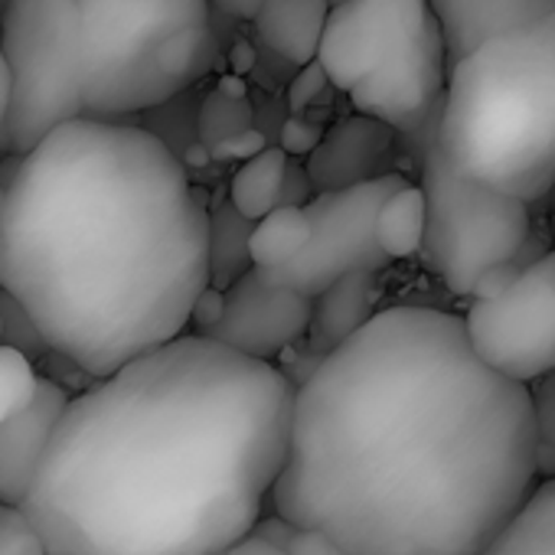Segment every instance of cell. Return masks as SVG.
Returning a JSON list of instances; mask_svg holds the SVG:
<instances>
[{
    "label": "cell",
    "instance_id": "d4e9b609",
    "mask_svg": "<svg viewBox=\"0 0 555 555\" xmlns=\"http://www.w3.org/2000/svg\"><path fill=\"white\" fill-rule=\"evenodd\" d=\"M532 405H535V428H539V467L542 477L555 474V373L532 383Z\"/></svg>",
    "mask_w": 555,
    "mask_h": 555
},
{
    "label": "cell",
    "instance_id": "1f68e13d",
    "mask_svg": "<svg viewBox=\"0 0 555 555\" xmlns=\"http://www.w3.org/2000/svg\"><path fill=\"white\" fill-rule=\"evenodd\" d=\"M268 0H212V11L232 17V21H255Z\"/></svg>",
    "mask_w": 555,
    "mask_h": 555
},
{
    "label": "cell",
    "instance_id": "ffe728a7",
    "mask_svg": "<svg viewBox=\"0 0 555 555\" xmlns=\"http://www.w3.org/2000/svg\"><path fill=\"white\" fill-rule=\"evenodd\" d=\"M483 555H555V474L542 477Z\"/></svg>",
    "mask_w": 555,
    "mask_h": 555
},
{
    "label": "cell",
    "instance_id": "2e32d148",
    "mask_svg": "<svg viewBox=\"0 0 555 555\" xmlns=\"http://www.w3.org/2000/svg\"><path fill=\"white\" fill-rule=\"evenodd\" d=\"M431 11L441 24L448 60L454 66L487 40L555 11V0H431Z\"/></svg>",
    "mask_w": 555,
    "mask_h": 555
},
{
    "label": "cell",
    "instance_id": "7402d4cb",
    "mask_svg": "<svg viewBox=\"0 0 555 555\" xmlns=\"http://www.w3.org/2000/svg\"><path fill=\"white\" fill-rule=\"evenodd\" d=\"M40 379L34 363L17 350L0 344V425L21 415L37 399Z\"/></svg>",
    "mask_w": 555,
    "mask_h": 555
},
{
    "label": "cell",
    "instance_id": "44dd1931",
    "mask_svg": "<svg viewBox=\"0 0 555 555\" xmlns=\"http://www.w3.org/2000/svg\"><path fill=\"white\" fill-rule=\"evenodd\" d=\"M428 232V199L422 183L405 180L399 190L389 193V199L379 209L376 219V238L389 261H405L425 248Z\"/></svg>",
    "mask_w": 555,
    "mask_h": 555
},
{
    "label": "cell",
    "instance_id": "4fadbf2b",
    "mask_svg": "<svg viewBox=\"0 0 555 555\" xmlns=\"http://www.w3.org/2000/svg\"><path fill=\"white\" fill-rule=\"evenodd\" d=\"M66 405V389L60 383L40 379L37 399L21 415L0 425V500L4 503L24 506Z\"/></svg>",
    "mask_w": 555,
    "mask_h": 555
},
{
    "label": "cell",
    "instance_id": "9a60e30c",
    "mask_svg": "<svg viewBox=\"0 0 555 555\" xmlns=\"http://www.w3.org/2000/svg\"><path fill=\"white\" fill-rule=\"evenodd\" d=\"M386 285H383V271L379 268H357L347 271L344 278L331 288H324L314 298L311 311V327H308V344L321 357L357 337L379 311H383Z\"/></svg>",
    "mask_w": 555,
    "mask_h": 555
},
{
    "label": "cell",
    "instance_id": "f546056e",
    "mask_svg": "<svg viewBox=\"0 0 555 555\" xmlns=\"http://www.w3.org/2000/svg\"><path fill=\"white\" fill-rule=\"evenodd\" d=\"M264 147H268V144H264V138H261V131L245 128L242 134H235V138H229V141L216 144V147H212V157H225V160H248V157L261 154Z\"/></svg>",
    "mask_w": 555,
    "mask_h": 555
},
{
    "label": "cell",
    "instance_id": "8fae6325",
    "mask_svg": "<svg viewBox=\"0 0 555 555\" xmlns=\"http://www.w3.org/2000/svg\"><path fill=\"white\" fill-rule=\"evenodd\" d=\"M314 298L278 285L258 268H245L225 285V311L206 334L251 360L274 363L308 337Z\"/></svg>",
    "mask_w": 555,
    "mask_h": 555
},
{
    "label": "cell",
    "instance_id": "cb8c5ba5",
    "mask_svg": "<svg viewBox=\"0 0 555 555\" xmlns=\"http://www.w3.org/2000/svg\"><path fill=\"white\" fill-rule=\"evenodd\" d=\"M0 555H50L37 522L21 503L0 500Z\"/></svg>",
    "mask_w": 555,
    "mask_h": 555
},
{
    "label": "cell",
    "instance_id": "4dcf8cb0",
    "mask_svg": "<svg viewBox=\"0 0 555 555\" xmlns=\"http://www.w3.org/2000/svg\"><path fill=\"white\" fill-rule=\"evenodd\" d=\"M522 264H526V261H516V264H496V268L483 271V274L477 278L470 301H474V298H493V295L506 292V288L516 282V274L522 271Z\"/></svg>",
    "mask_w": 555,
    "mask_h": 555
},
{
    "label": "cell",
    "instance_id": "484cf974",
    "mask_svg": "<svg viewBox=\"0 0 555 555\" xmlns=\"http://www.w3.org/2000/svg\"><path fill=\"white\" fill-rule=\"evenodd\" d=\"M278 522H282V529H285V539H271V542H278L282 545L288 555H347L327 532H321V529H308V526H292V522H285L282 516H278Z\"/></svg>",
    "mask_w": 555,
    "mask_h": 555
},
{
    "label": "cell",
    "instance_id": "d6a6232c",
    "mask_svg": "<svg viewBox=\"0 0 555 555\" xmlns=\"http://www.w3.org/2000/svg\"><path fill=\"white\" fill-rule=\"evenodd\" d=\"M225 555H288L282 545L278 542H271L268 535H261V532H255V535H248L245 542H238L235 548H229Z\"/></svg>",
    "mask_w": 555,
    "mask_h": 555
},
{
    "label": "cell",
    "instance_id": "3957f363",
    "mask_svg": "<svg viewBox=\"0 0 555 555\" xmlns=\"http://www.w3.org/2000/svg\"><path fill=\"white\" fill-rule=\"evenodd\" d=\"M212 285V216L147 128L76 118L14 160L0 288L34 331L102 379L190 334Z\"/></svg>",
    "mask_w": 555,
    "mask_h": 555
},
{
    "label": "cell",
    "instance_id": "7a4b0ae2",
    "mask_svg": "<svg viewBox=\"0 0 555 555\" xmlns=\"http://www.w3.org/2000/svg\"><path fill=\"white\" fill-rule=\"evenodd\" d=\"M298 386L183 334L69 399L24 509L50 555H225L282 477Z\"/></svg>",
    "mask_w": 555,
    "mask_h": 555
},
{
    "label": "cell",
    "instance_id": "f1b7e54d",
    "mask_svg": "<svg viewBox=\"0 0 555 555\" xmlns=\"http://www.w3.org/2000/svg\"><path fill=\"white\" fill-rule=\"evenodd\" d=\"M222 311H225V288L209 285V288L199 295L196 308H193V324H190V331H193V334H209V331L219 324Z\"/></svg>",
    "mask_w": 555,
    "mask_h": 555
},
{
    "label": "cell",
    "instance_id": "7c38bea8",
    "mask_svg": "<svg viewBox=\"0 0 555 555\" xmlns=\"http://www.w3.org/2000/svg\"><path fill=\"white\" fill-rule=\"evenodd\" d=\"M402 134L373 115H350L324 131L314 154L305 160L314 190H340L389 173L386 164L396 157Z\"/></svg>",
    "mask_w": 555,
    "mask_h": 555
},
{
    "label": "cell",
    "instance_id": "603a6c76",
    "mask_svg": "<svg viewBox=\"0 0 555 555\" xmlns=\"http://www.w3.org/2000/svg\"><path fill=\"white\" fill-rule=\"evenodd\" d=\"M245 128H251V105L245 95H235V92H225L216 86V92L206 99L203 112H199V134H203V144L212 151L216 144L242 134Z\"/></svg>",
    "mask_w": 555,
    "mask_h": 555
},
{
    "label": "cell",
    "instance_id": "30bf717a",
    "mask_svg": "<svg viewBox=\"0 0 555 555\" xmlns=\"http://www.w3.org/2000/svg\"><path fill=\"white\" fill-rule=\"evenodd\" d=\"M405 183L402 173H383L340 190H318L305 206L311 212V242L285 268L264 271L271 282L298 288L308 298H318L337 278L357 268L386 271L389 255L376 238V219L392 190ZM261 271V268H258Z\"/></svg>",
    "mask_w": 555,
    "mask_h": 555
},
{
    "label": "cell",
    "instance_id": "5bb4252c",
    "mask_svg": "<svg viewBox=\"0 0 555 555\" xmlns=\"http://www.w3.org/2000/svg\"><path fill=\"white\" fill-rule=\"evenodd\" d=\"M379 21L370 0H334L318 47V63L327 82L340 92H353L379 66Z\"/></svg>",
    "mask_w": 555,
    "mask_h": 555
},
{
    "label": "cell",
    "instance_id": "836d02e7",
    "mask_svg": "<svg viewBox=\"0 0 555 555\" xmlns=\"http://www.w3.org/2000/svg\"><path fill=\"white\" fill-rule=\"evenodd\" d=\"M8 99H11V79H8V63H4V53H0V128H4Z\"/></svg>",
    "mask_w": 555,
    "mask_h": 555
},
{
    "label": "cell",
    "instance_id": "e575fe53",
    "mask_svg": "<svg viewBox=\"0 0 555 555\" xmlns=\"http://www.w3.org/2000/svg\"><path fill=\"white\" fill-rule=\"evenodd\" d=\"M251 63H255V56H251V50H248L245 43H238V47L232 50V69H235V73L242 76V73H245V69H248Z\"/></svg>",
    "mask_w": 555,
    "mask_h": 555
},
{
    "label": "cell",
    "instance_id": "8992f818",
    "mask_svg": "<svg viewBox=\"0 0 555 555\" xmlns=\"http://www.w3.org/2000/svg\"><path fill=\"white\" fill-rule=\"evenodd\" d=\"M435 121L405 134L412 157L422 167V190L428 199L422 251L454 298H470L483 271L539 255L535 222L529 203L461 173L441 151Z\"/></svg>",
    "mask_w": 555,
    "mask_h": 555
},
{
    "label": "cell",
    "instance_id": "9c48e42d",
    "mask_svg": "<svg viewBox=\"0 0 555 555\" xmlns=\"http://www.w3.org/2000/svg\"><path fill=\"white\" fill-rule=\"evenodd\" d=\"M464 331L477 357L500 376L532 386L555 373V248L532 255L516 282L467 305Z\"/></svg>",
    "mask_w": 555,
    "mask_h": 555
},
{
    "label": "cell",
    "instance_id": "e0dca14e",
    "mask_svg": "<svg viewBox=\"0 0 555 555\" xmlns=\"http://www.w3.org/2000/svg\"><path fill=\"white\" fill-rule=\"evenodd\" d=\"M331 8L334 0H268L251 24L274 56L292 66H308L318 60Z\"/></svg>",
    "mask_w": 555,
    "mask_h": 555
},
{
    "label": "cell",
    "instance_id": "52a82bcc",
    "mask_svg": "<svg viewBox=\"0 0 555 555\" xmlns=\"http://www.w3.org/2000/svg\"><path fill=\"white\" fill-rule=\"evenodd\" d=\"M0 53L11 99L0 151L24 157L60 125L86 118V76L76 0H8Z\"/></svg>",
    "mask_w": 555,
    "mask_h": 555
},
{
    "label": "cell",
    "instance_id": "d6986e66",
    "mask_svg": "<svg viewBox=\"0 0 555 555\" xmlns=\"http://www.w3.org/2000/svg\"><path fill=\"white\" fill-rule=\"evenodd\" d=\"M288 170H292V160H288V151L282 144L264 147L261 154L242 160V167L229 180V203H232V209L242 219H248V222H255L264 212H271L278 203H282V193H285V183H288Z\"/></svg>",
    "mask_w": 555,
    "mask_h": 555
},
{
    "label": "cell",
    "instance_id": "5b68a950",
    "mask_svg": "<svg viewBox=\"0 0 555 555\" xmlns=\"http://www.w3.org/2000/svg\"><path fill=\"white\" fill-rule=\"evenodd\" d=\"M86 118L121 121L196 86L216 56L212 0H76Z\"/></svg>",
    "mask_w": 555,
    "mask_h": 555
},
{
    "label": "cell",
    "instance_id": "6da1fadb",
    "mask_svg": "<svg viewBox=\"0 0 555 555\" xmlns=\"http://www.w3.org/2000/svg\"><path fill=\"white\" fill-rule=\"evenodd\" d=\"M539 480L532 389L461 314L396 305L298 383L271 513L347 555H483Z\"/></svg>",
    "mask_w": 555,
    "mask_h": 555
},
{
    "label": "cell",
    "instance_id": "277c9868",
    "mask_svg": "<svg viewBox=\"0 0 555 555\" xmlns=\"http://www.w3.org/2000/svg\"><path fill=\"white\" fill-rule=\"evenodd\" d=\"M448 160L522 203L555 193V11L457 60L438 112Z\"/></svg>",
    "mask_w": 555,
    "mask_h": 555
},
{
    "label": "cell",
    "instance_id": "83f0119b",
    "mask_svg": "<svg viewBox=\"0 0 555 555\" xmlns=\"http://www.w3.org/2000/svg\"><path fill=\"white\" fill-rule=\"evenodd\" d=\"M327 128H321L318 121H311L308 115H292L285 125H282V147L288 151V157H311L314 147L321 144Z\"/></svg>",
    "mask_w": 555,
    "mask_h": 555
},
{
    "label": "cell",
    "instance_id": "4316f807",
    "mask_svg": "<svg viewBox=\"0 0 555 555\" xmlns=\"http://www.w3.org/2000/svg\"><path fill=\"white\" fill-rule=\"evenodd\" d=\"M324 86H331V82H327V73H324V66L318 60L308 63V66H298V76L288 86V108H292V115H305V108H311L321 99Z\"/></svg>",
    "mask_w": 555,
    "mask_h": 555
},
{
    "label": "cell",
    "instance_id": "ba28073f",
    "mask_svg": "<svg viewBox=\"0 0 555 555\" xmlns=\"http://www.w3.org/2000/svg\"><path fill=\"white\" fill-rule=\"evenodd\" d=\"M379 21V66L350 92V105L396 128L402 138L441 112L451 60L431 0H370Z\"/></svg>",
    "mask_w": 555,
    "mask_h": 555
},
{
    "label": "cell",
    "instance_id": "8d00e7d4",
    "mask_svg": "<svg viewBox=\"0 0 555 555\" xmlns=\"http://www.w3.org/2000/svg\"><path fill=\"white\" fill-rule=\"evenodd\" d=\"M0 334H4V321H0Z\"/></svg>",
    "mask_w": 555,
    "mask_h": 555
},
{
    "label": "cell",
    "instance_id": "d590c367",
    "mask_svg": "<svg viewBox=\"0 0 555 555\" xmlns=\"http://www.w3.org/2000/svg\"><path fill=\"white\" fill-rule=\"evenodd\" d=\"M4 206H8V183H0V229H4Z\"/></svg>",
    "mask_w": 555,
    "mask_h": 555
},
{
    "label": "cell",
    "instance_id": "ac0fdd59",
    "mask_svg": "<svg viewBox=\"0 0 555 555\" xmlns=\"http://www.w3.org/2000/svg\"><path fill=\"white\" fill-rule=\"evenodd\" d=\"M311 242V212L305 203H278L248 225V264L261 271L285 268Z\"/></svg>",
    "mask_w": 555,
    "mask_h": 555
}]
</instances>
